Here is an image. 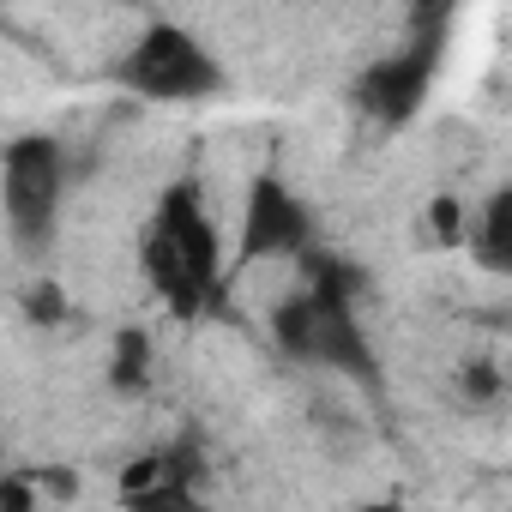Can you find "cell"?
I'll return each mask as SVG.
<instances>
[{
  "label": "cell",
  "mask_w": 512,
  "mask_h": 512,
  "mask_svg": "<svg viewBox=\"0 0 512 512\" xmlns=\"http://www.w3.org/2000/svg\"><path fill=\"white\" fill-rule=\"evenodd\" d=\"M139 260H145V278L151 290L181 314H205L223 290V247H217V223L199 199L193 181H175L163 187L157 211H151V229L139 241Z\"/></svg>",
  "instance_id": "obj_1"
},
{
  "label": "cell",
  "mask_w": 512,
  "mask_h": 512,
  "mask_svg": "<svg viewBox=\"0 0 512 512\" xmlns=\"http://www.w3.org/2000/svg\"><path fill=\"white\" fill-rule=\"evenodd\" d=\"M61 193H67V151L49 133L13 139L0 157V205H7V229L19 253H43L55 241Z\"/></svg>",
  "instance_id": "obj_2"
},
{
  "label": "cell",
  "mask_w": 512,
  "mask_h": 512,
  "mask_svg": "<svg viewBox=\"0 0 512 512\" xmlns=\"http://www.w3.org/2000/svg\"><path fill=\"white\" fill-rule=\"evenodd\" d=\"M272 332H278V344H284L290 356H302V362L338 368V374H350V380H362V386L374 380V350H368V332H362L350 296H332V290H314V284H308L302 296L278 302Z\"/></svg>",
  "instance_id": "obj_3"
},
{
  "label": "cell",
  "mask_w": 512,
  "mask_h": 512,
  "mask_svg": "<svg viewBox=\"0 0 512 512\" xmlns=\"http://www.w3.org/2000/svg\"><path fill=\"white\" fill-rule=\"evenodd\" d=\"M133 97H151V103H199V97H217L223 91V67L211 61V49L181 31V25H151L127 55H121V73H115Z\"/></svg>",
  "instance_id": "obj_4"
},
{
  "label": "cell",
  "mask_w": 512,
  "mask_h": 512,
  "mask_svg": "<svg viewBox=\"0 0 512 512\" xmlns=\"http://www.w3.org/2000/svg\"><path fill=\"white\" fill-rule=\"evenodd\" d=\"M314 241L308 205L290 193L284 175H253L247 205H241V266H266V260H302Z\"/></svg>",
  "instance_id": "obj_5"
},
{
  "label": "cell",
  "mask_w": 512,
  "mask_h": 512,
  "mask_svg": "<svg viewBox=\"0 0 512 512\" xmlns=\"http://www.w3.org/2000/svg\"><path fill=\"white\" fill-rule=\"evenodd\" d=\"M434 61H440V25H434V31L422 25L410 49H398V55L374 61V67L356 79V103H362V115H374L380 127H404V121L428 103Z\"/></svg>",
  "instance_id": "obj_6"
},
{
  "label": "cell",
  "mask_w": 512,
  "mask_h": 512,
  "mask_svg": "<svg viewBox=\"0 0 512 512\" xmlns=\"http://www.w3.org/2000/svg\"><path fill=\"white\" fill-rule=\"evenodd\" d=\"M464 241H470L482 272H512V187H500V193L482 199V211L470 217Z\"/></svg>",
  "instance_id": "obj_7"
},
{
  "label": "cell",
  "mask_w": 512,
  "mask_h": 512,
  "mask_svg": "<svg viewBox=\"0 0 512 512\" xmlns=\"http://www.w3.org/2000/svg\"><path fill=\"white\" fill-rule=\"evenodd\" d=\"M121 392H145V380H151V338L139 332V326H127L121 338H115V374H109Z\"/></svg>",
  "instance_id": "obj_8"
},
{
  "label": "cell",
  "mask_w": 512,
  "mask_h": 512,
  "mask_svg": "<svg viewBox=\"0 0 512 512\" xmlns=\"http://www.w3.org/2000/svg\"><path fill=\"white\" fill-rule=\"evenodd\" d=\"M428 223H434L440 235H458V205H452V199H440V205L428 211Z\"/></svg>",
  "instance_id": "obj_9"
}]
</instances>
